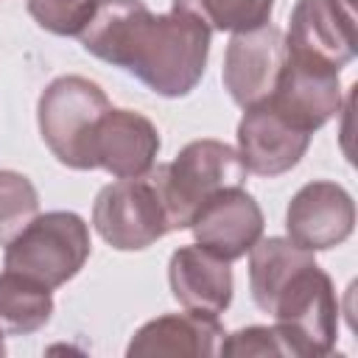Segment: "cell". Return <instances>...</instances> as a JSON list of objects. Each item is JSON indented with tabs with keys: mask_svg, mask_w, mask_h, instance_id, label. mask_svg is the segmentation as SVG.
Segmentation results:
<instances>
[{
	"mask_svg": "<svg viewBox=\"0 0 358 358\" xmlns=\"http://www.w3.org/2000/svg\"><path fill=\"white\" fill-rule=\"evenodd\" d=\"M90 252L92 241L87 221L73 210H50L36 213L25 229L6 243L3 266L53 291L84 268Z\"/></svg>",
	"mask_w": 358,
	"mask_h": 358,
	"instance_id": "4",
	"label": "cell"
},
{
	"mask_svg": "<svg viewBox=\"0 0 358 358\" xmlns=\"http://www.w3.org/2000/svg\"><path fill=\"white\" fill-rule=\"evenodd\" d=\"M109 106L106 92L95 81L84 76L53 78L36 103L42 143L62 165L73 171H92V134Z\"/></svg>",
	"mask_w": 358,
	"mask_h": 358,
	"instance_id": "5",
	"label": "cell"
},
{
	"mask_svg": "<svg viewBox=\"0 0 358 358\" xmlns=\"http://www.w3.org/2000/svg\"><path fill=\"white\" fill-rule=\"evenodd\" d=\"M266 101L294 126L313 134L324 123H330L344 106L338 70L285 50L280 78Z\"/></svg>",
	"mask_w": 358,
	"mask_h": 358,
	"instance_id": "7",
	"label": "cell"
},
{
	"mask_svg": "<svg viewBox=\"0 0 358 358\" xmlns=\"http://www.w3.org/2000/svg\"><path fill=\"white\" fill-rule=\"evenodd\" d=\"M92 227L117 252H140L165 238L171 227L151 173L101 187L92 204Z\"/></svg>",
	"mask_w": 358,
	"mask_h": 358,
	"instance_id": "6",
	"label": "cell"
},
{
	"mask_svg": "<svg viewBox=\"0 0 358 358\" xmlns=\"http://www.w3.org/2000/svg\"><path fill=\"white\" fill-rule=\"evenodd\" d=\"M282 62H285V36L277 25L266 22L260 28L232 34L221 70L224 90L241 109L260 103L271 95Z\"/></svg>",
	"mask_w": 358,
	"mask_h": 358,
	"instance_id": "10",
	"label": "cell"
},
{
	"mask_svg": "<svg viewBox=\"0 0 358 358\" xmlns=\"http://www.w3.org/2000/svg\"><path fill=\"white\" fill-rule=\"evenodd\" d=\"M168 285L173 299L185 310L224 313L232 302V268L229 260L207 252L199 243L179 246L168 260Z\"/></svg>",
	"mask_w": 358,
	"mask_h": 358,
	"instance_id": "15",
	"label": "cell"
},
{
	"mask_svg": "<svg viewBox=\"0 0 358 358\" xmlns=\"http://www.w3.org/2000/svg\"><path fill=\"white\" fill-rule=\"evenodd\" d=\"M263 210L255 196L243 187H229L204 201L187 229L199 246L232 263L263 238Z\"/></svg>",
	"mask_w": 358,
	"mask_h": 358,
	"instance_id": "13",
	"label": "cell"
},
{
	"mask_svg": "<svg viewBox=\"0 0 358 358\" xmlns=\"http://www.w3.org/2000/svg\"><path fill=\"white\" fill-rule=\"evenodd\" d=\"M36 213L39 193L34 182L20 171L0 168V246L14 241Z\"/></svg>",
	"mask_w": 358,
	"mask_h": 358,
	"instance_id": "19",
	"label": "cell"
},
{
	"mask_svg": "<svg viewBox=\"0 0 358 358\" xmlns=\"http://www.w3.org/2000/svg\"><path fill=\"white\" fill-rule=\"evenodd\" d=\"M148 173L165 204L168 227L171 232H176L187 229L201 204L210 201L215 193L243 187L249 171L243 168L238 148L204 137L187 143L171 162L154 165Z\"/></svg>",
	"mask_w": 358,
	"mask_h": 358,
	"instance_id": "2",
	"label": "cell"
},
{
	"mask_svg": "<svg viewBox=\"0 0 358 358\" xmlns=\"http://www.w3.org/2000/svg\"><path fill=\"white\" fill-rule=\"evenodd\" d=\"M313 252L296 246L291 238H260L249 249V291L260 310L271 302L277 288L305 263H313Z\"/></svg>",
	"mask_w": 358,
	"mask_h": 358,
	"instance_id": "17",
	"label": "cell"
},
{
	"mask_svg": "<svg viewBox=\"0 0 358 358\" xmlns=\"http://www.w3.org/2000/svg\"><path fill=\"white\" fill-rule=\"evenodd\" d=\"M159 129L134 109L109 106L92 134V171L101 168L115 179L145 176L157 165Z\"/></svg>",
	"mask_w": 358,
	"mask_h": 358,
	"instance_id": "12",
	"label": "cell"
},
{
	"mask_svg": "<svg viewBox=\"0 0 358 358\" xmlns=\"http://www.w3.org/2000/svg\"><path fill=\"white\" fill-rule=\"evenodd\" d=\"M355 229V201L347 187L330 179L302 185L285 210L288 238L308 252L341 246Z\"/></svg>",
	"mask_w": 358,
	"mask_h": 358,
	"instance_id": "9",
	"label": "cell"
},
{
	"mask_svg": "<svg viewBox=\"0 0 358 358\" xmlns=\"http://www.w3.org/2000/svg\"><path fill=\"white\" fill-rule=\"evenodd\" d=\"M3 336H6V333L0 330V355H6V344H3Z\"/></svg>",
	"mask_w": 358,
	"mask_h": 358,
	"instance_id": "22",
	"label": "cell"
},
{
	"mask_svg": "<svg viewBox=\"0 0 358 358\" xmlns=\"http://www.w3.org/2000/svg\"><path fill=\"white\" fill-rule=\"evenodd\" d=\"M213 31L185 11L154 14L145 0H98L78 34L95 59L126 70L162 98L190 95L207 67Z\"/></svg>",
	"mask_w": 358,
	"mask_h": 358,
	"instance_id": "1",
	"label": "cell"
},
{
	"mask_svg": "<svg viewBox=\"0 0 358 358\" xmlns=\"http://www.w3.org/2000/svg\"><path fill=\"white\" fill-rule=\"evenodd\" d=\"M285 50L341 73L358 50L352 0H296L285 34Z\"/></svg>",
	"mask_w": 358,
	"mask_h": 358,
	"instance_id": "8",
	"label": "cell"
},
{
	"mask_svg": "<svg viewBox=\"0 0 358 358\" xmlns=\"http://www.w3.org/2000/svg\"><path fill=\"white\" fill-rule=\"evenodd\" d=\"M308 131L294 126L268 101L243 109L238 123V157L249 173L280 176L299 165L310 145Z\"/></svg>",
	"mask_w": 358,
	"mask_h": 358,
	"instance_id": "11",
	"label": "cell"
},
{
	"mask_svg": "<svg viewBox=\"0 0 358 358\" xmlns=\"http://www.w3.org/2000/svg\"><path fill=\"white\" fill-rule=\"evenodd\" d=\"M171 8L204 22L210 31L241 34L271 20L274 0H171Z\"/></svg>",
	"mask_w": 358,
	"mask_h": 358,
	"instance_id": "18",
	"label": "cell"
},
{
	"mask_svg": "<svg viewBox=\"0 0 358 358\" xmlns=\"http://www.w3.org/2000/svg\"><path fill=\"white\" fill-rule=\"evenodd\" d=\"M218 316L185 310L145 322L129 341V358H213L224 341Z\"/></svg>",
	"mask_w": 358,
	"mask_h": 358,
	"instance_id": "14",
	"label": "cell"
},
{
	"mask_svg": "<svg viewBox=\"0 0 358 358\" xmlns=\"http://www.w3.org/2000/svg\"><path fill=\"white\" fill-rule=\"evenodd\" d=\"M263 313H271L274 327L288 344V355L322 358L333 352L338 336V299L333 280L316 260L299 266L277 288Z\"/></svg>",
	"mask_w": 358,
	"mask_h": 358,
	"instance_id": "3",
	"label": "cell"
},
{
	"mask_svg": "<svg viewBox=\"0 0 358 358\" xmlns=\"http://www.w3.org/2000/svg\"><path fill=\"white\" fill-rule=\"evenodd\" d=\"M98 0H28V14L39 28L56 36H78L90 22Z\"/></svg>",
	"mask_w": 358,
	"mask_h": 358,
	"instance_id": "20",
	"label": "cell"
},
{
	"mask_svg": "<svg viewBox=\"0 0 358 358\" xmlns=\"http://www.w3.org/2000/svg\"><path fill=\"white\" fill-rule=\"evenodd\" d=\"M218 355H288V344L274 324H249L224 336Z\"/></svg>",
	"mask_w": 358,
	"mask_h": 358,
	"instance_id": "21",
	"label": "cell"
},
{
	"mask_svg": "<svg viewBox=\"0 0 358 358\" xmlns=\"http://www.w3.org/2000/svg\"><path fill=\"white\" fill-rule=\"evenodd\" d=\"M53 316V294L48 285L17 274H0V330L6 336H31Z\"/></svg>",
	"mask_w": 358,
	"mask_h": 358,
	"instance_id": "16",
	"label": "cell"
}]
</instances>
